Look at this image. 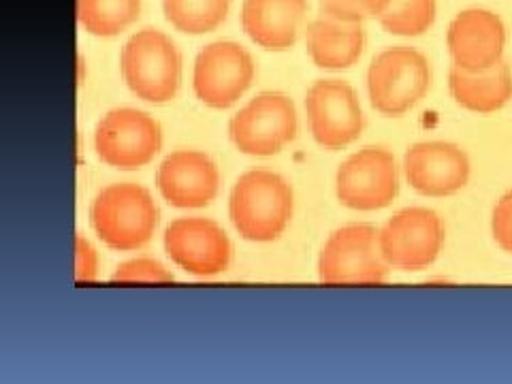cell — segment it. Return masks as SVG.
Segmentation results:
<instances>
[{"mask_svg": "<svg viewBox=\"0 0 512 384\" xmlns=\"http://www.w3.org/2000/svg\"><path fill=\"white\" fill-rule=\"evenodd\" d=\"M254 73V60L244 45L214 41L195 58L192 90L205 107L229 109L248 92Z\"/></svg>", "mask_w": 512, "mask_h": 384, "instance_id": "8", "label": "cell"}, {"mask_svg": "<svg viewBox=\"0 0 512 384\" xmlns=\"http://www.w3.org/2000/svg\"><path fill=\"white\" fill-rule=\"evenodd\" d=\"M446 47L453 67L478 73L504 60L506 26L498 13L489 9H463L446 30Z\"/></svg>", "mask_w": 512, "mask_h": 384, "instance_id": "13", "label": "cell"}, {"mask_svg": "<svg viewBox=\"0 0 512 384\" xmlns=\"http://www.w3.org/2000/svg\"><path fill=\"white\" fill-rule=\"evenodd\" d=\"M431 86V67L425 54L408 45L380 52L367 69V94L382 116L399 118L419 105Z\"/></svg>", "mask_w": 512, "mask_h": 384, "instance_id": "4", "label": "cell"}, {"mask_svg": "<svg viewBox=\"0 0 512 384\" xmlns=\"http://www.w3.org/2000/svg\"><path fill=\"white\" fill-rule=\"evenodd\" d=\"M163 148L160 124L141 109H111L94 131V150L105 165L133 171L150 165Z\"/></svg>", "mask_w": 512, "mask_h": 384, "instance_id": "6", "label": "cell"}, {"mask_svg": "<svg viewBox=\"0 0 512 384\" xmlns=\"http://www.w3.org/2000/svg\"><path fill=\"white\" fill-rule=\"evenodd\" d=\"M404 173L412 190L423 197H453L470 182V158L455 143L421 141L404 156Z\"/></svg>", "mask_w": 512, "mask_h": 384, "instance_id": "14", "label": "cell"}, {"mask_svg": "<svg viewBox=\"0 0 512 384\" xmlns=\"http://www.w3.org/2000/svg\"><path fill=\"white\" fill-rule=\"evenodd\" d=\"M141 13V0H77V22L92 37H118Z\"/></svg>", "mask_w": 512, "mask_h": 384, "instance_id": "19", "label": "cell"}, {"mask_svg": "<svg viewBox=\"0 0 512 384\" xmlns=\"http://www.w3.org/2000/svg\"><path fill=\"white\" fill-rule=\"evenodd\" d=\"M448 90L455 103L472 114H495L512 101V71L504 60L478 73L453 67L448 71Z\"/></svg>", "mask_w": 512, "mask_h": 384, "instance_id": "18", "label": "cell"}, {"mask_svg": "<svg viewBox=\"0 0 512 384\" xmlns=\"http://www.w3.org/2000/svg\"><path fill=\"white\" fill-rule=\"evenodd\" d=\"M399 192L395 156L378 146H367L348 156L335 173L338 201L355 212H378L389 207Z\"/></svg>", "mask_w": 512, "mask_h": 384, "instance_id": "9", "label": "cell"}, {"mask_svg": "<svg viewBox=\"0 0 512 384\" xmlns=\"http://www.w3.org/2000/svg\"><path fill=\"white\" fill-rule=\"evenodd\" d=\"M293 188L282 175L252 169L239 175L229 197V216L246 242L267 244L278 239L293 218Z\"/></svg>", "mask_w": 512, "mask_h": 384, "instance_id": "1", "label": "cell"}, {"mask_svg": "<svg viewBox=\"0 0 512 384\" xmlns=\"http://www.w3.org/2000/svg\"><path fill=\"white\" fill-rule=\"evenodd\" d=\"M231 9V0H163L165 20L184 35L214 32Z\"/></svg>", "mask_w": 512, "mask_h": 384, "instance_id": "20", "label": "cell"}, {"mask_svg": "<svg viewBox=\"0 0 512 384\" xmlns=\"http://www.w3.org/2000/svg\"><path fill=\"white\" fill-rule=\"evenodd\" d=\"M389 0H318L320 13L327 18L363 24L365 20L378 18V15L387 7Z\"/></svg>", "mask_w": 512, "mask_h": 384, "instance_id": "23", "label": "cell"}, {"mask_svg": "<svg viewBox=\"0 0 512 384\" xmlns=\"http://www.w3.org/2000/svg\"><path fill=\"white\" fill-rule=\"evenodd\" d=\"M120 69L128 90L146 103H169L180 90L182 56L158 28L133 32L122 47Z\"/></svg>", "mask_w": 512, "mask_h": 384, "instance_id": "3", "label": "cell"}, {"mask_svg": "<svg viewBox=\"0 0 512 384\" xmlns=\"http://www.w3.org/2000/svg\"><path fill=\"white\" fill-rule=\"evenodd\" d=\"M175 278L171 271L156 259H131L116 267L111 282L122 284H171Z\"/></svg>", "mask_w": 512, "mask_h": 384, "instance_id": "22", "label": "cell"}, {"mask_svg": "<svg viewBox=\"0 0 512 384\" xmlns=\"http://www.w3.org/2000/svg\"><path fill=\"white\" fill-rule=\"evenodd\" d=\"M295 103L282 92H263L229 122L233 146L248 156H274L297 137Z\"/></svg>", "mask_w": 512, "mask_h": 384, "instance_id": "7", "label": "cell"}, {"mask_svg": "<svg viewBox=\"0 0 512 384\" xmlns=\"http://www.w3.org/2000/svg\"><path fill=\"white\" fill-rule=\"evenodd\" d=\"M444 237V222L434 210L406 207L380 229V250L389 267L421 271L438 261Z\"/></svg>", "mask_w": 512, "mask_h": 384, "instance_id": "10", "label": "cell"}, {"mask_svg": "<svg viewBox=\"0 0 512 384\" xmlns=\"http://www.w3.org/2000/svg\"><path fill=\"white\" fill-rule=\"evenodd\" d=\"M165 252L192 276L210 278L227 271L231 242L218 222L201 216L175 218L165 229Z\"/></svg>", "mask_w": 512, "mask_h": 384, "instance_id": "12", "label": "cell"}, {"mask_svg": "<svg viewBox=\"0 0 512 384\" xmlns=\"http://www.w3.org/2000/svg\"><path fill=\"white\" fill-rule=\"evenodd\" d=\"M99 278V254L84 235H75V280L90 284Z\"/></svg>", "mask_w": 512, "mask_h": 384, "instance_id": "25", "label": "cell"}, {"mask_svg": "<svg viewBox=\"0 0 512 384\" xmlns=\"http://www.w3.org/2000/svg\"><path fill=\"white\" fill-rule=\"evenodd\" d=\"M308 0H244L242 28L267 52H286L297 43Z\"/></svg>", "mask_w": 512, "mask_h": 384, "instance_id": "16", "label": "cell"}, {"mask_svg": "<svg viewBox=\"0 0 512 384\" xmlns=\"http://www.w3.org/2000/svg\"><path fill=\"white\" fill-rule=\"evenodd\" d=\"M491 235L504 252L512 254V190L504 192L491 214Z\"/></svg>", "mask_w": 512, "mask_h": 384, "instance_id": "24", "label": "cell"}, {"mask_svg": "<svg viewBox=\"0 0 512 384\" xmlns=\"http://www.w3.org/2000/svg\"><path fill=\"white\" fill-rule=\"evenodd\" d=\"M436 13V0H389L378 15V22L389 35L421 37L434 26Z\"/></svg>", "mask_w": 512, "mask_h": 384, "instance_id": "21", "label": "cell"}, {"mask_svg": "<svg viewBox=\"0 0 512 384\" xmlns=\"http://www.w3.org/2000/svg\"><path fill=\"white\" fill-rule=\"evenodd\" d=\"M310 133L320 148L342 150L363 133L359 96L342 79H318L306 94Z\"/></svg>", "mask_w": 512, "mask_h": 384, "instance_id": "11", "label": "cell"}, {"mask_svg": "<svg viewBox=\"0 0 512 384\" xmlns=\"http://www.w3.org/2000/svg\"><path fill=\"white\" fill-rule=\"evenodd\" d=\"M160 197L178 210H199L210 205L220 190V171L214 160L199 150L171 152L156 171Z\"/></svg>", "mask_w": 512, "mask_h": 384, "instance_id": "15", "label": "cell"}, {"mask_svg": "<svg viewBox=\"0 0 512 384\" xmlns=\"http://www.w3.org/2000/svg\"><path fill=\"white\" fill-rule=\"evenodd\" d=\"M90 222L107 248L133 252L152 242L158 227V207L150 190L135 182H116L94 197Z\"/></svg>", "mask_w": 512, "mask_h": 384, "instance_id": "2", "label": "cell"}, {"mask_svg": "<svg viewBox=\"0 0 512 384\" xmlns=\"http://www.w3.org/2000/svg\"><path fill=\"white\" fill-rule=\"evenodd\" d=\"M306 50L318 69H350L365 50L363 24L340 22L320 15L306 28Z\"/></svg>", "mask_w": 512, "mask_h": 384, "instance_id": "17", "label": "cell"}, {"mask_svg": "<svg viewBox=\"0 0 512 384\" xmlns=\"http://www.w3.org/2000/svg\"><path fill=\"white\" fill-rule=\"evenodd\" d=\"M389 269L380 250V231L363 222L333 231L318 256L323 284H384Z\"/></svg>", "mask_w": 512, "mask_h": 384, "instance_id": "5", "label": "cell"}]
</instances>
